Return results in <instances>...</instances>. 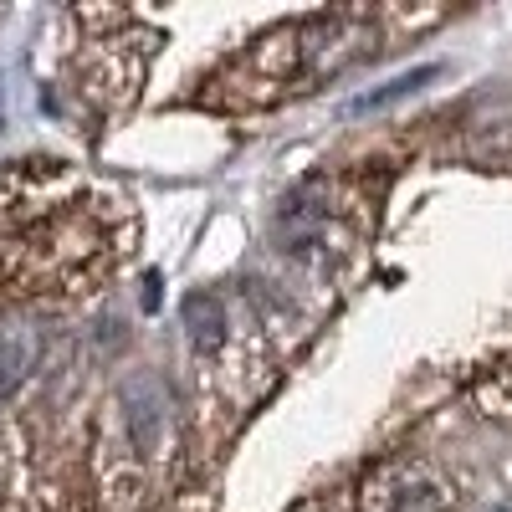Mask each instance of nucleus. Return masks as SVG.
I'll list each match as a JSON object with an SVG mask.
<instances>
[{
    "label": "nucleus",
    "instance_id": "1",
    "mask_svg": "<svg viewBox=\"0 0 512 512\" xmlns=\"http://www.w3.org/2000/svg\"><path fill=\"white\" fill-rule=\"evenodd\" d=\"M128 205L103 180L57 159L0 175V292L26 303L93 297L128 256Z\"/></svg>",
    "mask_w": 512,
    "mask_h": 512
},
{
    "label": "nucleus",
    "instance_id": "2",
    "mask_svg": "<svg viewBox=\"0 0 512 512\" xmlns=\"http://www.w3.org/2000/svg\"><path fill=\"white\" fill-rule=\"evenodd\" d=\"M354 512H456V492L436 466L390 461L359 487Z\"/></svg>",
    "mask_w": 512,
    "mask_h": 512
},
{
    "label": "nucleus",
    "instance_id": "3",
    "mask_svg": "<svg viewBox=\"0 0 512 512\" xmlns=\"http://www.w3.org/2000/svg\"><path fill=\"white\" fill-rule=\"evenodd\" d=\"M41 359V333L31 323H0V400L16 395Z\"/></svg>",
    "mask_w": 512,
    "mask_h": 512
},
{
    "label": "nucleus",
    "instance_id": "4",
    "mask_svg": "<svg viewBox=\"0 0 512 512\" xmlns=\"http://www.w3.org/2000/svg\"><path fill=\"white\" fill-rule=\"evenodd\" d=\"M185 323H190V333H195L200 349H216V344H221V328H226V308H221L210 292H195L190 303H185Z\"/></svg>",
    "mask_w": 512,
    "mask_h": 512
},
{
    "label": "nucleus",
    "instance_id": "5",
    "mask_svg": "<svg viewBox=\"0 0 512 512\" xmlns=\"http://www.w3.org/2000/svg\"><path fill=\"white\" fill-rule=\"evenodd\" d=\"M436 77V67H415V72H405L400 82H395V88H379V93H364L354 108H379V103H395V98H405V93H420L425 88V82H431Z\"/></svg>",
    "mask_w": 512,
    "mask_h": 512
}]
</instances>
